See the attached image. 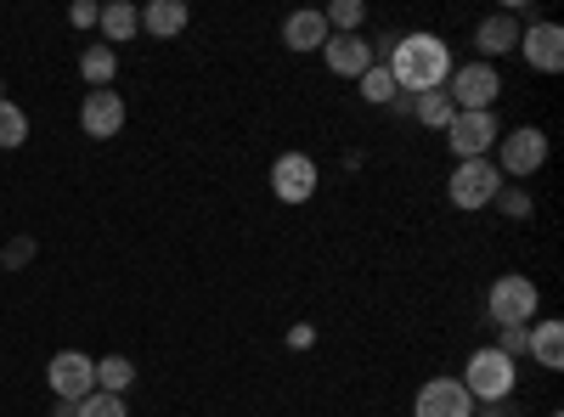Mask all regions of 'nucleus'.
<instances>
[{"mask_svg":"<svg viewBox=\"0 0 564 417\" xmlns=\"http://www.w3.org/2000/svg\"><path fill=\"white\" fill-rule=\"evenodd\" d=\"M97 29H102V45H124V40L141 34V12L130 7V0H113V7H102Z\"/></svg>","mask_w":564,"mask_h":417,"instance_id":"19","label":"nucleus"},{"mask_svg":"<svg viewBox=\"0 0 564 417\" xmlns=\"http://www.w3.org/2000/svg\"><path fill=\"white\" fill-rule=\"evenodd\" d=\"M547 417H558V411H547Z\"/></svg>","mask_w":564,"mask_h":417,"instance_id":"33","label":"nucleus"},{"mask_svg":"<svg viewBox=\"0 0 564 417\" xmlns=\"http://www.w3.org/2000/svg\"><path fill=\"white\" fill-rule=\"evenodd\" d=\"M322 63L334 68L339 79H361L372 63H379V52H372V40H367V34H327Z\"/></svg>","mask_w":564,"mask_h":417,"instance_id":"13","label":"nucleus"},{"mask_svg":"<svg viewBox=\"0 0 564 417\" xmlns=\"http://www.w3.org/2000/svg\"><path fill=\"white\" fill-rule=\"evenodd\" d=\"M186 23H193L186 0H148V7H141V29H148L153 40H175Z\"/></svg>","mask_w":564,"mask_h":417,"instance_id":"17","label":"nucleus"},{"mask_svg":"<svg viewBox=\"0 0 564 417\" xmlns=\"http://www.w3.org/2000/svg\"><path fill=\"white\" fill-rule=\"evenodd\" d=\"M79 130L90 135V142H108V135H119V130H124V97H119V90H85Z\"/></svg>","mask_w":564,"mask_h":417,"instance_id":"12","label":"nucleus"},{"mask_svg":"<svg viewBox=\"0 0 564 417\" xmlns=\"http://www.w3.org/2000/svg\"><path fill=\"white\" fill-rule=\"evenodd\" d=\"M79 417H130V406H124V395H102V389H90V395L79 400Z\"/></svg>","mask_w":564,"mask_h":417,"instance_id":"26","label":"nucleus"},{"mask_svg":"<svg viewBox=\"0 0 564 417\" xmlns=\"http://www.w3.org/2000/svg\"><path fill=\"white\" fill-rule=\"evenodd\" d=\"M486 417H508V411H502V406H497V411H486Z\"/></svg>","mask_w":564,"mask_h":417,"instance_id":"32","label":"nucleus"},{"mask_svg":"<svg viewBox=\"0 0 564 417\" xmlns=\"http://www.w3.org/2000/svg\"><path fill=\"white\" fill-rule=\"evenodd\" d=\"M525 355L542 366V373H558L564 366V321H553V316H542V321H531V339H525Z\"/></svg>","mask_w":564,"mask_h":417,"instance_id":"15","label":"nucleus"},{"mask_svg":"<svg viewBox=\"0 0 564 417\" xmlns=\"http://www.w3.org/2000/svg\"><path fill=\"white\" fill-rule=\"evenodd\" d=\"M446 97L457 113H491L497 97H502V74L497 63H452V79H446Z\"/></svg>","mask_w":564,"mask_h":417,"instance_id":"5","label":"nucleus"},{"mask_svg":"<svg viewBox=\"0 0 564 417\" xmlns=\"http://www.w3.org/2000/svg\"><path fill=\"white\" fill-rule=\"evenodd\" d=\"M52 417H79V400H63V406H57Z\"/></svg>","mask_w":564,"mask_h":417,"instance_id":"31","label":"nucleus"},{"mask_svg":"<svg viewBox=\"0 0 564 417\" xmlns=\"http://www.w3.org/2000/svg\"><path fill=\"white\" fill-rule=\"evenodd\" d=\"M356 85H361V102H372V108H390V102H395V90H401V85H395V74H390L384 63H372Z\"/></svg>","mask_w":564,"mask_h":417,"instance_id":"22","label":"nucleus"},{"mask_svg":"<svg viewBox=\"0 0 564 417\" xmlns=\"http://www.w3.org/2000/svg\"><path fill=\"white\" fill-rule=\"evenodd\" d=\"M282 45H289V52H322L327 45V18L322 12H289L282 18Z\"/></svg>","mask_w":564,"mask_h":417,"instance_id":"16","label":"nucleus"},{"mask_svg":"<svg viewBox=\"0 0 564 417\" xmlns=\"http://www.w3.org/2000/svg\"><path fill=\"white\" fill-rule=\"evenodd\" d=\"M497 135H502L497 113H457V119L446 124V147L457 153V164H463V158H491Z\"/></svg>","mask_w":564,"mask_h":417,"instance_id":"8","label":"nucleus"},{"mask_svg":"<svg viewBox=\"0 0 564 417\" xmlns=\"http://www.w3.org/2000/svg\"><path fill=\"white\" fill-rule=\"evenodd\" d=\"M412 119H417L423 130H441V135H446V124L457 119V108H452L446 90H423V97L412 102Z\"/></svg>","mask_w":564,"mask_h":417,"instance_id":"21","label":"nucleus"},{"mask_svg":"<svg viewBox=\"0 0 564 417\" xmlns=\"http://www.w3.org/2000/svg\"><path fill=\"white\" fill-rule=\"evenodd\" d=\"M384 68L395 74V85L406 90V97H423V90H446L452 79V45L430 29L417 34H401V40H384Z\"/></svg>","mask_w":564,"mask_h":417,"instance_id":"1","label":"nucleus"},{"mask_svg":"<svg viewBox=\"0 0 564 417\" xmlns=\"http://www.w3.org/2000/svg\"><path fill=\"white\" fill-rule=\"evenodd\" d=\"M322 18H327V34H361L367 7H361V0H334V7H327Z\"/></svg>","mask_w":564,"mask_h":417,"instance_id":"24","label":"nucleus"},{"mask_svg":"<svg viewBox=\"0 0 564 417\" xmlns=\"http://www.w3.org/2000/svg\"><path fill=\"white\" fill-rule=\"evenodd\" d=\"M113 74H119V52H113V45H85V52H79V79L90 90H108Z\"/></svg>","mask_w":564,"mask_h":417,"instance_id":"18","label":"nucleus"},{"mask_svg":"<svg viewBox=\"0 0 564 417\" xmlns=\"http://www.w3.org/2000/svg\"><path fill=\"white\" fill-rule=\"evenodd\" d=\"M525 339H531V328H497V344L491 350H502L508 361H525Z\"/></svg>","mask_w":564,"mask_h":417,"instance_id":"27","label":"nucleus"},{"mask_svg":"<svg viewBox=\"0 0 564 417\" xmlns=\"http://www.w3.org/2000/svg\"><path fill=\"white\" fill-rule=\"evenodd\" d=\"M536 310H542V294H536L531 276H520V271L497 276V283L486 288V321H491V328H531Z\"/></svg>","mask_w":564,"mask_h":417,"instance_id":"4","label":"nucleus"},{"mask_svg":"<svg viewBox=\"0 0 564 417\" xmlns=\"http://www.w3.org/2000/svg\"><path fill=\"white\" fill-rule=\"evenodd\" d=\"M457 384L468 389V400H475V406H502L513 395V384H520V361H508L502 350L480 344L475 355L463 361V378Z\"/></svg>","mask_w":564,"mask_h":417,"instance_id":"2","label":"nucleus"},{"mask_svg":"<svg viewBox=\"0 0 564 417\" xmlns=\"http://www.w3.org/2000/svg\"><path fill=\"white\" fill-rule=\"evenodd\" d=\"M502 193V175H497V164L491 158H463L457 169H452V180H446V198H452V209H491V198Z\"/></svg>","mask_w":564,"mask_h":417,"instance_id":"6","label":"nucleus"},{"mask_svg":"<svg viewBox=\"0 0 564 417\" xmlns=\"http://www.w3.org/2000/svg\"><path fill=\"white\" fill-rule=\"evenodd\" d=\"M480 406L468 400V389L457 378H430L412 395V417H475Z\"/></svg>","mask_w":564,"mask_h":417,"instance_id":"11","label":"nucleus"},{"mask_svg":"<svg viewBox=\"0 0 564 417\" xmlns=\"http://www.w3.org/2000/svg\"><path fill=\"white\" fill-rule=\"evenodd\" d=\"M135 384V361L130 355H97V389L102 395H130Z\"/></svg>","mask_w":564,"mask_h":417,"instance_id":"20","label":"nucleus"},{"mask_svg":"<svg viewBox=\"0 0 564 417\" xmlns=\"http://www.w3.org/2000/svg\"><path fill=\"white\" fill-rule=\"evenodd\" d=\"M23 142H29V113H23L18 102L0 97V153H12V147H23Z\"/></svg>","mask_w":564,"mask_h":417,"instance_id":"23","label":"nucleus"},{"mask_svg":"<svg viewBox=\"0 0 564 417\" xmlns=\"http://www.w3.org/2000/svg\"><path fill=\"white\" fill-rule=\"evenodd\" d=\"M316 187H322L316 158H305V153H282V158L271 164V193H276L282 204H311Z\"/></svg>","mask_w":564,"mask_h":417,"instance_id":"9","label":"nucleus"},{"mask_svg":"<svg viewBox=\"0 0 564 417\" xmlns=\"http://www.w3.org/2000/svg\"><path fill=\"white\" fill-rule=\"evenodd\" d=\"M497 158V175L502 180H513V187H520V180H531L542 164H547V130L542 124H520V130H502L497 135V147H491Z\"/></svg>","mask_w":564,"mask_h":417,"instance_id":"3","label":"nucleus"},{"mask_svg":"<svg viewBox=\"0 0 564 417\" xmlns=\"http://www.w3.org/2000/svg\"><path fill=\"white\" fill-rule=\"evenodd\" d=\"M29 260H34V243H29V238H18V243L7 249V271H18V265H29Z\"/></svg>","mask_w":564,"mask_h":417,"instance_id":"29","label":"nucleus"},{"mask_svg":"<svg viewBox=\"0 0 564 417\" xmlns=\"http://www.w3.org/2000/svg\"><path fill=\"white\" fill-rule=\"evenodd\" d=\"M520 18L513 12H491V18H480L475 23V52H480V63H497V57H508L513 45H520Z\"/></svg>","mask_w":564,"mask_h":417,"instance_id":"14","label":"nucleus"},{"mask_svg":"<svg viewBox=\"0 0 564 417\" xmlns=\"http://www.w3.org/2000/svg\"><path fill=\"white\" fill-rule=\"evenodd\" d=\"M536 74H558L564 68V29L553 18H536L531 29H520V45H513Z\"/></svg>","mask_w":564,"mask_h":417,"instance_id":"10","label":"nucleus"},{"mask_svg":"<svg viewBox=\"0 0 564 417\" xmlns=\"http://www.w3.org/2000/svg\"><path fill=\"white\" fill-rule=\"evenodd\" d=\"M97 18H102L97 0H74V7H68V23H74V29H97Z\"/></svg>","mask_w":564,"mask_h":417,"instance_id":"28","label":"nucleus"},{"mask_svg":"<svg viewBox=\"0 0 564 417\" xmlns=\"http://www.w3.org/2000/svg\"><path fill=\"white\" fill-rule=\"evenodd\" d=\"M491 209H497V215H508V220H531L536 198H531L525 187H513V180H502V193L491 198Z\"/></svg>","mask_w":564,"mask_h":417,"instance_id":"25","label":"nucleus"},{"mask_svg":"<svg viewBox=\"0 0 564 417\" xmlns=\"http://www.w3.org/2000/svg\"><path fill=\"white\" fill-rule=\"evenodd\" d=\"M45 384H52L57 400H85L90 389H97V355H85V350H57L52 366H45Z\"/></svg>","mask_w":564,"mask_h":417,"instance_id":"7","label":"nucleus"},{"mask_svg":"<svg viewBox=\"0 0 564 417\" xmlns=\"http://www.w3.org/2000/svg\"><path fill=\"white\" fill-rule=\"evenodd\" d=\"M311 339H316L311 328H294V333H289V344H294V350H311Z\"/></svg>","mask_w":564,"mask_h":417,"instance_id":"30","label":"nucleus"}]
</instances>
